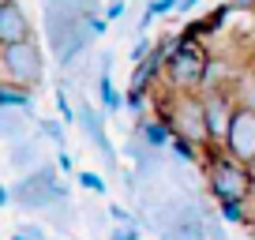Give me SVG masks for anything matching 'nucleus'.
<instances>
[{"label":"nucleus","instance_id":"obj_1","mask_svg":"<svg viewBox=\"0 0 255 240\" xmlns=\"http://www.w3.org/2000/svg\"><path fill=\"white\" fill-rule=\"evenodd\" d=\"M203 169H207V188L218 203H252L255 199V169L229 158L222 146L207 150Z\"/></svg>","mask_w":255,"mask_h":240},{"label":"nucleus","instance_id":"obj_2","mask_svg":"<svg viewBox=\"0 0 255 240\" xmlns=\"http://www.w3.org/2000/svg\"><path fill=\"white\" fill-rule=\"evenodd\" d=\"M158 117L173 128V135L188 139L191 146H199L203 158H207V150H214L210 128H207V98L203 94H195V90H173Z\"/></svg>","mask_w":255,"mask_h":240},{"label":"nucleus","instance_id":"obj_3","mask_svg":"<svg viewBox=\"0 0 255 240\" xmlns=\"http://www.w3.org/2000/svg\"><path fill=\"white\" fill-rule=\"evenodd\" d=\"M207 79H210V56H207V49L191 38V34H184V38L176 41V49L169 53V60H165V83H169V90H195V94H199V90L207 87Z\"/></svg>","mask_w":255,"mask_h":240},{"label":"nucleus","instance_id":"obj_4","mask_svg":"<svg viewBox=\"0 0 255 240\" xmlns=\"http://www.w3.org/2000/svg\"><path fill=\"white\" fill-rule=\"evenodd\" d=\"M0 75L11 87L38 90L45 79V56L38 41H19V45H0Z\"/></svg>","mask_w":255,"mask_h":240},{"label":"nucleus","instance_id":"obj_5","mask_svg":"<svg viewBox=\"0 0 255 240\" xmlns=\"http://www.w3.org/2000/svg\"><path fill=\"white\" fill-rule=\"evenodd\" d=\"M207 98V128H210V143L225 146V135H229V124H233V113H237L240 98L233 94L229 87H207L203 90Z\"/></svg>","mask_w":255,"mask_h":240},{"label":"nucleus","instance_id":"obj_6","mask_svg":"<svg viewBox=\"0 0 255 240\" xmlns=\"http://www.w3.org/2000/svg\"><path fill=\"white\" fill-rule=\"evenodd\" d=\"M229 158L244 161V165L255 169V109L248 105H237L233 113V124H229V135H225V146H222Z\"/></svg>","mask_w":255,"mask_h":240},{"label":"nucleus","instance_id":"obj_7","mask_svg":"<svg viewBox=\"0 0 255 240\" xmlns=\"http://www.w3.org/2000/svg\"><path fill=\"white\" fill-rule=\"evenodd\" d=\"M19 41H34L30 15L23 11L19 0H4L0 4V45H19Z\"/></svg>","mask_w":255,"mask_h":240},{"label":"nucleus","instance_id":"obj_8","mask_svg":"<svg viewBox=\"0 0 255 240\" xmlns=\"http://www.w3.org/2000/svg\"><path fill=\"white\" fill-rule=\"evenodd\" d=\"M139 139L146 143V150H165V146H173V128L161 117H146L139 124Z\"/></svg>","mask_w":255,"mask_h":240},{"label":"nucleus","instance_id":"obj_9","mask_svg":"<svg viewBox=\"0 0 255 240\" xmlns=\"http://www.w3.org/2000/svg\"><path fill=\"white\" fill-rule=\"evenodd\" d=\"M79 124L87 131V139H94L98 150L105 154V161H113V150H109V139H105V128H102V113L90 109V105H79Z\"/></svg>","mask_w":255,"mask_h":240},{"label":"nucleus","instance_id":"obj_10","mask_svg":"<svg viewBox=\"0 0 255 240\" xmlns=\"http://www.w3.org/2000/svg\"><path fill=\"white\" fill-rule=\"evenodd\" d=\"M8 165L15 169V173H23V176L38 169V146H34V139H23V143H15V146H11Z\"/></svg>","mask_w":255,"mask_h":240},{"label":"nucleus","instance_id":"obj_11","mask_svg":"<svg viewBox=\"0 0 255 240\" xmlns=\"http://www.w3.org/2000/svg\"><path fill=\"white\" fill-rule=\"evenodd\" d=\"M0 109H23V113H34V90L11 87V83H0Z\"/></svg>","mask_w":255,"mask_h":240},{"label":"nucleus","instance_id":"obj_12","mask_svg":"<svg viewBox=\"0 0 255 240\" xmlns=\"http://www.w3.org/2000/svg\"><path fill=\"white\" fill-rule=\"evenodd\" d=\"M113 68H109V56L102 60V75H98V98H102V105H105V113H117L120 109V94H117V87H113Z\"/></svg>","mask_w":255,"mask_h":240},{"label":"nucleus","instance_id":"obj_13","mask_svg":"<svg viewBox=\"0 0 255 240\" xmlns=\"http://www.w3.org/2000/svg\"><path fill=\"white\" fill-rule=\"evenodd\" d=\"M176 8H180V0H146V11H143V19H139V30L150 26V19L169 15V11H176Z\"/></svg>","mask_w":255,"mask_h":240},{"label":"nucleus","instance_id":"obj_14","mask_svg":"<svg viewBox=\"0 0 255 240\" xmlns=\"http://www.w3.org/2000/svg\"><path fill=\"white\" fill-rule=\"evenodd\" d=\"M237 98H240V105L255 109V72H252V68L240 75V83H237Z\"/></svg>","mask_w":255,"mask_h":240},{"label":"nucleus","instance_id":"obj_15","mask_svg":"<svg viewBox=\"0 0 255 240\" xmlns=\"http://www.w3.org/2000/svg\"><path fill=\"white\" fill-rule=\"evenodd\" d=\"M218 210H222V222H229V225L248 222V203H218Z\"/></svg>","mask_w":255,"mask_h":240},{"label":"nucleus","instance_id":"obj_16","mask_svg":"<svg viewBox=\"0 0 255 240\" xmlns=\"http://www.w3.org/2000/svg\"><path fill=\"white\" fill-rule=\"evenodd\" d=\"M75 180H79V184L87 188V192H94V195H105V192H109V184H105V180H102L98 173H90V169H83V173L75 176Z\"/></svg>","mask_w":255,"mask_h":240},{"label":"nucleus","instance_id":"obj_17","mask_svg":"<svg viewBox=\"0 0 255 240\" xmlns=\"http://www.w3.org/2000/svg\"><path fill=\"white\" fill-rule=\"evenodd\" d=\"M109 240H143V237H139V225H113Z\"/></svg>","mask_w":255,"mask_h":240},{"label":"nucleus","instance_id":"obj_18","mask_svg":"<svg viewBox=\"0 0 255 240\" xmlns=\"http://www.w3.org/2000/svg\"><path fill=\"white\" fill-rule=\"evenodd\" d=\"M109 218H113V225H135V222H131V214H128L120 203H113V207H109Z\"/></svg>","mask_w":255,"mask_h":240},{"label":"nucleus","instance_id":"obj_19","mask_svg":"<svg viewBox=\"0 0 255 240\" xmlns=\"http://www.w3.org/2000/svg\"><path fill=\"white\" fill-rule=\"evenodd\" d=\"M124 11H128V4H124V0H113L109 8H105V19H124Z\"/></svg>","mask_w":255,"mask_h":240},{"label":"nucleus","instance_id":"obj_20","mask_svg":"<svg viewBox=\"0 0 255 240\" xmlns=\"http://www.w3.org/2000/svg\"><path fill=\"white\" fill-rule=\"evenodd\" d=\"M38 124H41V131H45L49 139H56V143H60V139H64V128H56L53 120H38Z\"/></svg>","mask_w":255,"mask_h":240},{"label":"nucleus","instance_id":"obj_21","mask_svg":"<svg viewBox=\"0 0 255 240\" xmlns=\"http://www.w3.org/2000/svg\"><path fill=\"white\" fill-rule=\"evenodd\" d=\"M56 169H60V173H75V161H72V154H56Z\"/></svg>","mask_w":255,"mask_h":240},{"label":"nucleus","instance_id":"obj_22","mask_svg":"<svg viewBox=\"0 0 255 240\" xmlns=\"http://www.w3.org/2000/svg\"><path fill=\"white\" fill-rule=\"evenodd\" d=\"M105 26H109V19H105V15H90V34H94V38H98V34H105Z\"/></svg>","mask_w":255,"mask_h":240},{"label":"nucleus","instance_id":"obj_23","mask_svg":"<svg viewBox=\"0 0 255 240\" xmlns=\"http://www.w3.org/2000/svg\"><path fill=\"white\" fill-rule=\"evenodd\" d=\"M195 4H199V0H180V11H191Z\"/></svg>","mask_w":255,"mask_h":240},{"label":"nucleus","instance_id":"obj_24","mask_svg":"<svg viewBox=\"0 0 255 240\" xmlns=\"http://www.w3.org/2000/svg\"><path fill=\"white\" fill-rule=\"evenodd\" d=\"M248 68H252V72H255V53H252V60H248Z\"/></svg>","mask_w":255,"mask_h":240},{"label":"nucleus","instance_id":"obj_25","mask_svg":"<svg viewBox=\"0 0 255 240\" xmlns=\"http://www.w3.org/2000/svg\"><path fill=\"white\" fill-rule=\"evenodd\" d=\"M11 240H30V237H23V233H19V237H11Z\"/></svg>","mask_w":255,"mask_h":240}]
</instances>
